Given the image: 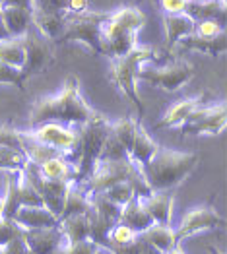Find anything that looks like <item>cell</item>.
<instances>
[{"instance_id": "1f68e13d", "label": "cell", "mask_w": 227, "mask_h": 254, "mask_svg": "<svg viewBox=\"0 0 227 254\" xmlns=\"http://www.w3.org/2000/svg\"><path fill=\"white\" fill-rule=\"evenodd\" d=\"M140 235L136 231H132L130 227H126L123 223H117L109 235H107V249L111 251H121V249H128L138 241Z\"/></svg>"}, {"instance_id": "d6986e66", "label": "cell", "mask_w": 227, "mask_h": 254, "mask_svg": "<svg viewBox=\"0 0 227 254\" xmlns=\"http://www.w3.org/2000/svg\"><path fill=\"white\" fill-rule=\"evenodd\" d=\"M185 14L194 21H218L226 25L227 21V2L226 0H204V2H190L186 4Z\"/></svg>"}, {"instance_id": "d590c367", "label": "cell", "mask_w": 227, "mask_h": 254, "mask_svg": "<svg viewBox=\"0 0 227 254\" xmlns=\"http://www.w3.org/2000/svg\"><path fill=\"white\" fill-rule=\"evenodd\" d=\"M0 84L16 85L18 89H23L25 80H23V76H21V70L0 63Z\"/></svg>"}, {"instance_id": "9c48e42d", "label": "cell", "mask_w": 227, "mask_h": 254, "mask_svg": "<svg viewBox=\"0 0 227 254\" xmlns=\"http://www.w3.org/2000/svg\"><path fill=\"white\" fill-rule=\"evenodd\" d=\"M134 169H136V163H132L130 159H103L95 165L93 173L82 185V189L91 198L111 189L113 185L126 183Z\"/></svg>"}, {"instance_id": "f35d334b", "label": "cell", "mask_w": 227, "mask_h": 254, "mask_svg": "<svg viewBox=\"0 0 227 254\" xmlns=\"http://www.w3.org/2000/svg\"><path fill=\"white\" fill-rule=\"evenodd\" d=\"M224 31H226V25H222L218 21L206 20L194 23V35H198V37H216V35H220Z\"/></svg>"}, {"instance_id": "5b68a950", "label": "cell", "mask_w": 227, "mask_h": 254, "mask_svg": "<svg viewBox=\"0 0 227 254\" xmlns=\"http://www.w3.org/2000/svg\"><path fill=\"white\" fill-rule=\"evenodd\" d=\"M155 59V51L148 45H136L134 49H130L126 55L113 59L111 61V72H109V80L119 87V91L126 95L132 105L138 109V121H142L144 117V103L140 101V95L136 91V72L144 63Z\"/></svg>"}, {"instance_id": "ac0fdd59", "label": "cell", "mask_w": 227, "mask_h": 254, "mask_svg": "<svg viewBox=\"0 0 227 254\" xmlns=\"http://www.w3.org/2000/svg\"><path fill=\"white\" fill-rule=\"evenodd\" d=\"M0 21L10 37H23L31 27V8L0 6Z\"/></svg>"}, {"instance_id": "d4e9b609", "label": "cell", "mask_w": 227, "mask_h": 254, "mask_svg": "<svg viewBox=\"0 0 227 254\" xmlns=\"http://www.w3.org/2000/svg\"><path fill=\"white\" fill-rule=\"evenodd\" d=\"M140 237L144 239L148 245L157 249L161 254H167L169 251H173L175 247H179V241L175 237V229L171 225H157V223H153Z\"/></svg>"}, {"instance_id": "30bf717a", "label": "cell", "mask_w": 227, "mask_h": 254, "mask_svg": "<svg viewBox=\"0 0 227 254\" xmlns=\"http://www.w3.org/2000/svg\"><path fill=\"white\" fill-rule=\"evenodd\" d=\"M227 109L226 103L216 105H200L185 123L181 125V134H194V136H216L226 130Z\"/></svg>"}, {"instance_id": "74e56055", "label": "cell", "mask_w": 227, "mask_h": 254, "mask_svg": "<svg viewBox=\"0 0 227 254\" xmlns=\"http://www.w3.org/2000/svg\"><path fill=\"white\" fill-rule=\"evenodd\" d=\"M99 247L93 241H80V243H66L57 254H97Z\"/></svg>"}, {"instance_id": "f6af8a7d", "label": "cell", "mask_w": 227, "mask_h": 254, "mask_svg": "<svg viewBox=\"0 0 227 254\" xmlns=\"http://www.w3.org/2000/svg\"><path fill=\"white\" fill-rule=\"evenodd\" d=\"M136 254H161L157 249H153L151 245H148L144 239L140 237V241H138V253Z\"/></svg>"}, {"instance_id": "f546056e", "label": "cell", "mask_w": 227, "mask_h": 254, "mask_svg": "<svg viewBox=\"0 0 227 254\" xmlns=\"http://www.w3.org/2000/svg\"><path fill=\"white\" fill-rule=\"evenodd\" d=\"M138 123L134 117H123L115 123H111L109 127V134L126 149V153L130 151V146H132V140H134V134H136V128H138Z\"/></svg>"}, {"instance_id": "f5cc1de1", "label": "cell", "mask_w": 227, "mask_h": 254, "mask_svg": "<svg viewBox=\"0 0 227 254\" xmlns=\"http://www.w3.org/2000/svg\"><path fill=\"white\" fill-rule=\"evenodd\" d=\"M0 4H2V0H0Z\"/></svg>"}, {"instance_id": "4fadbf2b", "label": "cell", "mask_w": 227, "mask_h": 254, "mask_svg": "<svg viewBox=\"0 0 227 254\" xmlns=\"http://www.w3.org/2000/svg\"><path fill=\"white\" fill-rule=\"evenodd\" d=\"M21 237L33 254H57L66 245L61 227H41V229H21Z\"/></svg>"}, {"instance_id": "e575fe53", "label": "cell", "mask_w": 227, "mask_h": 254, "mask_svg": "<svg viewBox=\"0 0 227 254\" xmlns=\"http://www.w3.org/2000/svg\"><path fill=\"white\" fill-rule=\"evenodd\" d=\"M101 194H103L109 202H113V204H115V206H119V208H123L124 204H128L132 198H136V196H134V190L130 189V185H128V183L113 185L111 189H107V190L101 192Z\"/></svg>"}, {"instance_id": "7c38bea8", "label": "cell", "mask_w": 227, "mask_h": 254, "mask_svg": "<svg viewBox=\"0 0 227 254\" xmlns=\"http://www.w3.org/2000/svg\"><path fill=\"white\" fill-rule=\"evenodd\" d=\"M226 225V217L220 215V212L214 206H200L186 213L181 219V225L175 229V237L181 243L186 237L208 231V229H220Z\"/></svg>"}, {"instance_id": "4316f807", "label": "cell", "mask_w": 227, "mask_h": 254, "mask_svg": "<svg viewBox=\"0 0 227 254\" xmlns=\"http://www.w3.org/2000/svg\"><path fill=\"white\" fill-rule=\"evenodd\" d=\"M62 235L66 239V243H80L89 239V221H87V213H76V215H68L61 219L59 223Z\"/></svg>"}, {"instance_id": "5bb4252c", "label": "cell", "mask_w": 227, "mask_h": 254, "mask_svg": "<svg viewBox=\"0 0 227 254\" xmlns=\"http://www.w3.org/2000/svg\"><path fill=\"white\" fill-rule=\"evenodd\" d=\"M29 8H31V25L41 33L45 39L59 41L62 31H64V25H66L64 12L35 6V4H31Z\"/></svg>"}, {"instance_id": "83f0119b", "label": "cell", "mask_w": 227, "mask_h": 254, "mask_svg": "<svg viewBox=\"0 0 227 254\" xmlns=\"http://www.w3.org/2000/svg\"><path fill=\"white\" fill-rule=\"evenodd\" d=\"M21 151L25 153L27 163H31V165H35V167H41L45 161L62 155L61 151H57V149H53V148H49V146H43V144H39V142H35V140L29 138L25 132H21Z\"/></svg>"}, {"instance_id": "60d3db41", "label": "cell", "mask_w": 227, "mask_h": 254, "mask_svg": "<svg viewBox=\"0 0 227 254\" xmlns=\"http://www.w3.org/2000/svg\"><path fill=\"white\" fill-rule=\"evenodd\" d=\"M159 4L165 16H171V14H185L188 0H159Z\"/></svg>"}, {"instance_id": "d6a6232c", "label": "cell", "mask_w": 227, "mask_h": 254, "mask_svg": "<svg viewBox=\"0 0 227 254\" xmlns=\"http://www.w3.org/2000/svg\"><path fill=\"white\" fill-rule=\"evenodd\" d=\"M25 165H27V157L21 149L0 146V169L18 173V171H23Z\"/></svg>"}, {"instance_id": "e0dca14e", "label": "cell", "mask_w": 227, "mask_h": 254, "mask_svg": "<svg viewBox=\"0 0 227 254\" xmlns=\"http://www.w3.org/2000/svg\"><path fill=\"white\" fill-rule=\"evenodd\" d=\"M146 212L157 225H171L173 217V206H175V194L173 190L165 192H151L150 196L142 198Z\"/></svg>"}, {"instance_id": "603a6c76", "label": "cell", "mask_w": 227, "mask_h": 254, "mask_svg": "<svg viewBox=\"0 0 227 254\" xmlns=\"http://www.w3.org/2000/svg\"><path fill=\"white\" fill-rule=\"evenodd\" d=\"M194 23L196 21L188 18L186 14H171V16H163V27H165V37H167V49L171 51L177 43L183 37H188L194 33Z\"/></svg>"}, {"instance_id": "44dd1931", "label": "cell", "mask_w": 227, "mask_h": 254, "mask_svg": "<svg viewBox=\"0 0 227 254\" xmlns=\"http://www.w3.org/2000/svg\"><path fill=\"white\" fill-rule=\"evenodd\" d=\"M157 148H159V144L153 142V138L146 132V128L142 127V121H140L138 128H136V134H134V140H132V146H130V151H128V159L142 169L151 159V155L157 151Z\"/></svg>"}, {"instance_id": "bcb514c9", "label": "cell", "mask_w": 227, "mask_h": 254, "mask_svg": "<svg viewBox=\"0 0 227 254\" xmlns=\"http://www.w3.org/2000/svg\"><path fill=\"white\" fill-rule=\"evenodd\" d=\"M29 2L31 0H2L0 6H23V8H29Z\"/></svg>"}, {"instance_id": "681fc988", "label": "cell", "mask_w": 227, "mask_h": 254, "mask_svg": "<svg viewBox=\"0 0 227 254\" xmlns=\"http://www.w3.org/2000/svg\"><path fill=\"white\" fill-rule=\"evenodd\" d=\"M0 213H2V196H0Z\"/></svg>"}, {"instance_id": "2e32d148", "label": "cell", "mask_w": 227, "mask_h": 254, "mask_svg": "<svg viewBox=\"0 0 227 254\" xmlns=\"http://www.w3.org/2000/svg\"><path fill=\"white\" fill-rule=\"evenodd\" d=\"M20 229H41L59 225V217L45 206H21L12 217Z\"/></svg>"}, {"instance_id": "cb8c5ba5", "label": "cell", "mask_w": 227, "mask_h": 254, "mask_svg": "<svg viewBox=\"0 0 227 254\" xmlns=\"http://www.w3.org/2000/svg\"><path fill=\"white\" fill-rule=\"evenodd\" d=\"M91 210V200L82 189V185L72 183L68 187V190L64 194V202H62V210L59 215V223L61 219L68 217V215H76V213H87Z\"/></svg>"}, {"instance_id": "4dcf8cb0", "label": "cell", "mask_w": 227, "mask_h": 254, "mask_svg": "<svg viewBox=\"0 0 227 254\" xmlns=\"http://www.w3.org/2000/svg\"><path fill=\"white\" fill-rule=\"evenodd\" d=\"M20 202H18V173L6 171V194L2 196V217L12 219L14 213L18 212Z\"/></svg>"}, {"instance_id": "f1b7e54d", "label": "cell", "mask_w": 227, "mask_h": 254, "mask_svg": "<svg viewBox=\"0 0 227 254\" xmlns=\"http://www.w3.org/2000/svg\"><path fill=\"white\" fill-rule=\"evenodd\" d=\"M23 61H25L23 37H6V39H0V63L21 70Z\"/></svg>"}, {"instance_id": "8992f818", "label": "cell", "mask_w": 227, "mask_h": 254, "mask_svg": "<svg viewBox=\"0 0 227 254\" xmlns=\"http://www.w3.org/2000/svg\"><path fill=\"white\" fill-rule=\"evenodd\" d=\"M103 12H85L80 16L66 18V25L57 43H80L91 53L101 55V25L105 21Z\"/></svg>"}, {"instance_id": "ba28073f", "label": "cell", "mask_w": 227, "mask_h": 254, "mask_svg": "<svg viewBox=\"0 0 227 254\" xmlns=\"http://www.w3.org/2000/svg\"><path fill=\"white\" fill-rule=\"evenodd\" d=\"M194 76V66L188 61H175L169 66H161V68H144L140 66L136 72V80L148 82L153 87H159L163 91H177L185 84L190 82V78Z\"/></svg>"}, {"instance_id": "ffe728a7", "label": "cell", "mask_w": 227, "mask_h": 254, "mask_svg": "<svg viewBox=\"0 0 227 254\" xmlns=\"http://www.w3.org/2000/svg\"><path fill=\"white\" fill-rule=\"evenodd\" d=\"M119 223H123L126 227H130L132 231L142 235L146 229H150L153 225V219L150 217V213L146 212L142 198H132L128 204H124L123 208H121Z\"/></svg>"}, {"instance_id": "3957f363", "label": "cell", "mask_w": 227, "mask_h": 254, "mask_svg": "<svg viewBox=\"0 0 227 254\" xmlns=\"http://www.w3.org/2000/svg\"><path fill=\"white\" fill-rule=\"evenodd\" d=\"M198 155L190 151H177L159 146L151 159L142 167L151 192H165L177 189L186 177L196 169Z\"/></svg>"}, {"instance_id": "836d02e7", "label": "cell", "mask_w": 227, "mask_h": 254, "mask_svg": "<svg viewBox=\"0 0 227 254\" xmlns=\"http://www.w3.org/2000/svg\"><path fill=\"white\" fill-rule=\"evenodd\" d=\"M18 202L21 206H43V200L35 187L29 183L23 171H18Z\"/></svg>"}, {"instance_id": "b9f144b4", "label": "cell", "mask_w": 227, "mask_h": 254, "mask_svg": "<svg viewBox=\"0 0 227 254\" xmlns=\"http://www.w3.org/2000/svg\"><path fill=\"white\" fill-rule=\"evenodd\" d=\"M4 253L6 254H33L31 251H29V247L25 245V241H23L21 235L14 237V239L4 247Z\"/></svg>"}, {"instance_id": "52a82bcc", "label": "cell", "mask_w": 227, "mask_h": 254, "mask_svg": "<svg viewBox=\"0 0 227 254\" xmlns=\"http://www.w3.org/2000/svg\"><path fill=\"white\" fill-rule=\"evenodd\" d=\"M23 51H25V61H23V66H21L23 80L47 72L51 68V64L55 63L53 43L49 39H45L33 25L23 35Z\"/></svg>"}, {"instance_id": "7402d4cb", "label": "cell", "mask_w": 227, "mask_h": 254, "mask_svg": "<svg viewBox=\"0 0 227 254\" xmlns=\"http://www.w3.org/2000/svg\"><path fill=\"white\" fill-rule=\"evenodd\" d=\"M179 45L186 51H196V53L210 55V57H220L227 51V35L226 31L216 37H198L192 33L188 37H183Z\"/></svg>"}, {"instance_id": "7bdbcfd3", "label": "cell", "mask_w": 227, "mask_h": 254, "mask_svg": "<svg viewBox=\"0 0 227 254\" xmlns=\"http://www.w3.org/2000/svg\"><path fill=\"white\" fill-rule=\"evenodd\" d=\"M64 12H70L72 16H80L89 12V6H87V0H68L66 4V10Z\"/></svg>"}, {"instance_id": "7dc6e473", "label": "cell", "mask_w": 227, "mask_h": 254, "mask_svg": "<svg viewBox=\"0 0 227 254\" xmlns=\"http://www.w3.org/2000/svg\"><path fill=\"white\" fill-rule=\"evenodd\" d=\"M208 253H210V254H224V253H220V251H218L216 247H212V245L208 247Z\"/></svg>"}, {"instance_id": "f907efd6", "label": "cell", "mask_w": 227, "mask_h": 254, "mask_svg": "<svg viewBox=\"0 0 227 254\" xmlns=\"http://www.w3.org/2000/svg\"><path fill=\"white\" fill-rule=\"evenodd\" d=\"M0 254H6L4 253V247H0Z\"/></svg>"}, {"instance_id": "816d5d0a", "label": "cell", "mask_w": 227, "mask_h": 254, "mask_svg": "<svg viewBox=\"0 0 227 254\" xmlns=\"http://www.w3.org/2000/svg\"><path fill=\"white\" fill-rule=\"evenodd\" d=\"M190 2H204V0H190Z\"/></svg>"}, {"instance_id": "7a4b0ae2", "label": "cell", "mask_w": 227, "mask_h": 254, "mask_svg": "<svg viewBox=\"0 0 227 254\" xmlns=\"http://www.w3.org/2000/svg\"><path fill=\"white\" fill-rule=\"evenodd\" d=\"M146 21V14L136 6H123L109 12L101 25V55L113 61L134 49L138 45L136 35Z\"/></svg>"}, {"instance_id": "484cf974", "label": "cell", "mask_w": 227, "mask_h": 254, "mask_svg": "<svg viewBox=\"0 0 227 254\" xmlns=\"http://www.w3.org/2000/svg\"><path fill=\"white\" fill-rule=\"evenodd\" d=\"M39 169V175L43 179H49V181H59V183H74V167L70 163L68 157L59 155V157H53L49 161H45Z\"/></svg>"}, {"instance_id": "ab89813d", "label": "cell", "mask_w": 227, "mask_h": 254, "mask_svg": "<svg viewBox=\"0 0 227 254\" xmlns=\"http://www.w3.org/2000/svg\"><path fill=\"white\" fill-rule=\"evenodd\" d=\"M18 235H21V229L16 225V221L0 215V247H6Z\"/></svg>"}, {"instance_id": "c3c4849f", "label": "cell", "mask_w": 227, "mask_h": 254, "mask_svg": "<svg viewBox=\"0 0 227 254\" xmlns=\"http://www.w3.org/2000/svg\"><path fill=\"white\" fill-rule=\"evenodd\" d=\"M167 254H185V253H183V251H181L179 247H175L173 251H169V253H167Z\"/></svg>"}, {"instance_id": "8fae6325", "label": "cell", "mask_w": 227, "mask_h": 254, "mask_svg": "<svg viewBox=\"0 0 227 254\" xmlns=\"http://www.w3.org/2000/svg\"><path fill=\"white\" fill-rule=\"evenodd\" d=\"M25 134L43 146L61 151L64 157H74L78 148V132L64 127L62 123H43L27 130Z\"/></svg>"}, {"instance_id": "277c9868", "label": "cell", "mask_w": 227, "mask_h": 254, "mask_svg": "<svg viewBox=\"0 0 227 254\" xmlns=\"http://www.w3.org/2000/svg\"><path fill=\"white\" fill-rule=\"evenodd\" d=\"M109 127L111 121H107L101 113H95L85 125L78 127V148L74 153L76 163H72L76 185H83L99 163L101 149L109 136Z\"/></svg>"}, {"instance_id": "8d00e7d4", "label": "cell", "mask_w": 227, "mask_h": 254, "mask_svg": "<svg viewBox=\"0 0 227 254\" xmlns=\"http://www.w3.org/2000/svg\"><path fill=\"white\" fill-rule=\"evenodd\" d=\"M0 146L21 149V130L10 125H0Z\"/></svg>"}, {"instance_id": "6da1fadb", "label": "cell", "mask_w": 227, "mask_h": 254, "mask_svg": "<svg viewBox=\"0 0 227 254\" xmlns=\"http://www.w3.org/2000/svg\"><path fill=\"white\" fill-rule=\"evenodd\" d=\"M95 111L85 103L80 91V80L76 76H68L59 93L37 97L29 109V127H37L43 123H68L82 127Z\"/></svg>"}, {"instance_id": "ee69618b", "label": "cell", "mask_w": 227, "mask_h": 254, "mask_svg": "<svg viewBox=\"0 0 227 254\" xmlns=\"http://www.w3.org/2000/svg\"><path fill=\"white\" fill-rule=\"evenodd\" d=\"M35 4V6H43V8H51V10H59V12H64L66 10V4L68 0H31L29 6Z\"/></svg>"}, {"instance_id": "9a60e30c", "label": "cell", "mask_w": 227, "mask_h": 254, "mask_svg": "<svg viewBox=\"0 0 227 254\" xmlns=\"http://www.w3.org/2000/svg\"><path fill=\"white\" fill-rule=\"evenodd\" d=\"M204 99H206V93H200V95H194V97H186L181 99L177 103L169 107L165 111V115L161 117V121L153 127V130H159V128H171V127H181L186 119L198 109L200 105H204Z\"/></svg>"}]
</instances>
